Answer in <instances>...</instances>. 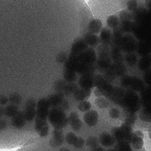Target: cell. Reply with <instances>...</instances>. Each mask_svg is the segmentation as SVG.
Segmentation results:
<instances>
[{
    "label": "cell",
    "instance_id": "44dd1931",
    "mask_svg": "<svg viewBox=\"0 0 151 151\" xmlns=\"http://www.w3.org/2000/svg\"><path fill=\"white\" fill-rule=\"evenodd\" d=\"M18 105L10 104L4 108V114L9 117H12L19 111Z\"/></svg>",
    "mask_w": 151,
    "mask_h": 151
},
{
    "label": "cell",
    "instance_id": "277c9868",
    "mask_svg": "<svg viewBox=\"0 0 151 151\" xmlns=\"http://www.w3.org/2000/svg\"><path fill=\"white\" fill-rule=\"evenodd\" d=\"M35 117L46 119L50 106L47 99L42 98L38 101L36 105Z\"/></svg>",
    "mask_w": 151,
    "mask_h": 151
},
{
    "label": "cell",
    "instance_id": "8d00e7d4",
    "mask_svg": "<svg viewBox=\"0 0 151 151\" xmlns=\"http://www.w3.org/2000/svg\"><path fill=\"white\" fill-rule=\"evenodd\" d=\"M69 106L68 103L66 100L63 99L58 105L55 107L65 111L68 109Z\"/></svg>",
    "mask_w": 151,
    "mask_h": 151
},
{
    "label": "cell",
    "instance_id": "ab89813d",
    "mask_svg": "<svg viewBox=\"0 0 151 151\" xmlns=\"http://www.w3.org/2000/svg\"><path fill=\"white\" fill-rule=\"evenodd\" d=\"M9 101L8 98L4 95H0V105L6 104Z\"/></svg>",
    "mask_w": 151,
    "mask_h": 151
},
{
    "label": "cell",
    "instance_id": "52a82bcc",
    "mask_svg": "<svg viewBox=\"0 0 151 151\" xmlns=\"http://www.w3.org/2000/svg\"><path fill=\"white\" fill-rule=\"evenodd\" d=\"M135 52L140 57L150 54V45L148 40H138Z\"/></svg>",
    "mask_w": 151,
    "mask_h": 151
},
{
    "label": "cell",
    "instance_id": "d6986e66",
    "mask_svg": "<svg viewBox=\"0 0 151 151\" xmlns=\"http://www.w3.org/2000/svg\"><path fill=\"white\" fill-rule=\"evenodd\" d=\"M134 26V21L131 20L120 21L119 25L125 33H132Z\"/></svg>",
    "mask_w": 151,
    "mask_h": 151
},
{
    "label": "cell",
    "instance_id": "74e56055",
    "mask_svg": "<svg viewBox=\"0 0 151 151\" xmlns=\"http://www.w3.org/2000/svg\"><path fill=\"white\" fill-rule=\"evenodd\" d=\"M109 114L111 118L113 119H117L119 116L120 111L117 109L113 108L109 110Z\"/></svg>",
    "mask_w": 151,
    "mask_h": 151
},
{
    "label": "cell",
    "instance_id": "5b68a950",
    "mask_svg": "<svg viewBox=\"0 0 151 151\" xmlns=\"http://www.w3.org/2000/svg\"><path fill=\"white\" fill-rule=\"evenodd\" d=\"M36 105V101L33 98H29L26 101L23 111L27 121H31L35 116Z\"/></svg>",
    "mask_w": 151,
    "mask_h": 151
},
{
    "label": "cell",
    "instance_id": "e0dca14e",
    "mask_svg": "<svg viewBox=\"0 0 151 151\" xmlns=\"http://www.w3.org/2000/svg\"><path fill=\"white\" fill-rule=\"evenodd\" d=\"M144 138L133 133L132 137L130 142L132 147L136 150L141 149L144 144Z\"/></svg>",
    "mask_w": 151,
    "mask_h": 151
},
{
    "label": "cell",
    "instance_id": "3957f363",
    "mask_svg": "<svg viewBox=\"0 0 151 151\" xmlns=\"http://www.w3.org/2000/svg\"><path fill=\"white\" fill-rule=\"evenodd\" d=\"M138 41L132 33H125L121 38L118 46L124 54L135 52Z\"/></svg>",
    "mask_w": 151,
    "mask_h": 151
},
{
    "label": "cell",
    "instance_id": "e575fe53",
    "mask_svg": "<svg viewBox=\"0 0 151 151\" xmlns=\"http://www.w3.org/2000/svg\"><path fill=\"white\" fill-rule=\"evenodd\" d=\"M77 137L74 133L69 132L66 134L65 139L66 142L68 144L73 145Z\"/></svg>",
    "mask_w": 151,
    "mask_h": 151
},
{
    "label": "cell",
    "instance_id": "f907efd6",
    "mask_svg": "<svg viewBox=\"0 0 151 151\" xmlns=\"http://www.w3.org/2000/svg\"></svg>",
    "mask_w": 151,
    "mask_h": 151
},
{
    "label": "cell",
    "instance_id": "bcb514c9",
    "mask_svg": "<svg viewBox=\"0 0 151 151\" xmlns=\"http://www.w3.org/2000/svg\"><path fill=\"white\" fill-rule=\"evenodd\" d=\"M94 94L95 95L98 97H101L100 96H101V93L98 89L97 88L95 89V90H94Z\"/></svg>",
    "mask_w": 151,
    "mask_h": 151
},
{
    "label": "cell",
    "instance_id": "f1b7e54d",
    "mask_svg": "<svg viewBox=\"0 0 151 151\" xmlns=\"http://www.w3.org/2000/svg\"><path fill=\"white\" fill-rule=\"evenodd\" d=\"M116 141L119 142L124 141V134L120 127L114 128L112 131V135Z\"/></svg>",
    "mask_w": 151,
    "mask_h": 151
},
{
    "label": "cell",
    "instance_id": "4dcf8cb0",
    "mask_svg": "<svg viewBox=\"0 0 151 151\" xmlns=\"http://www.w3.org/2000/svg\"><path fill=\"white\" fill-rule=\"evenodd\" d=\"M91 107L90 102L85 100L81 101L78 106L79 110L82 112L87 111L89 110Z\"/></svg>",
    "mask_w": 151,
    "mask_h": 151
},
{
    "label": "cell",
    "instance_id": "4316f807",
    "mask_svg": "<svg viewBox=\"0 0 151 151\" xmlns=\"http://www.w3.org/2000/svg\"><path fill=\"white\" fill-rule=\"evenodd\" d=\"M68 83L65 80L61 79L56 81L54 84V87L57 93L63 95V91Z\"/></svg>",
    "mask_w": 151,
    "mask_h": 151
},
{
    "label": "cell",
    "instance_id": "7dc6e473",
    "mask_svg": "<svg viewBox=\"0 0 151 151\" xmlns=\"http://www.w3.org/2000/svg\"><path fill=\"white\" fill-rule=\"evenodd\" d=\"M4 108L1 106L0 105V117L4 114Z\"/></svg>",
    "mask_w": 151,
    "mask_h": 151
},
{
    "label": "cell",
    "instance_id": "7c38bea8",
    "mask_svg": "<svg viewBox=\"0 0 151 151\" xmlns=\"http://www.w3.org/2000/svg\"><path fill=\"white\" fill-rule=\"evenodd\" d=\"M99 141L103 146L111 147L115 144L116 140L112 135L106 132H104L99 135Z\"/></svg>",
    "mask_w": 151,
    "mask_h": 151
},
{
    "label": "cell",
    "instance_id": "30bf717a",
    "mask_svg": "<svg viewBox=\"0 0 151 151\" xmlns=\"http://www.w3.org/2000/svg\"><path fill=\"white\" fill-rule=\"evenodd\" d=\"M98 114L93 109L89 110L86 112L83 115V119L88 126H93L96 125L98 120Z\"/></svg>",
    "mask_w": 151,
    "mask_h": 151
},
{
    "label": "cell",
    "instance_id": "7bdbcfd3",
    "mask_svg": "<svg viewBox=\"0 0 151 151\" xmlns=\"http://www.w3.org/2000/svg\"><path fill=\"white\" fill-rule=\"evenodd\" d=\"M91 151H105L104 149L101 146H96L92 148Z\"/></svg>",
    "mask_w": 151,
    "mask_h": 151
},
{
    "label": "cell",
    "instance_id": "484cf974",
    "mask_svg": "<svg viewBox=\"0 0 151 151\" xmlns=\"http://www.w3.org/2000/svg\"><path fill=\"white\" fill-rule=\"evenodd\" d=\"M120 21L133 20L132 13L127 9H123L120 11L118 15Z\"/></svg>",
    "mask_w": 151,
    "mask_h": 151
},
{
    "label": "cell",
    "instance_id": "f546056e",
    "mask_svg": "<svg viewBox=\"0 0 151 151\" xmlns=\"http://www.w3.org/2000/svg\"><path fill=\"white\" fill-rule=\"evenodd\" d=\"M94 104L98 107L104 109L108 106L109 102L106 99L101 96L98 97L95 99Z\"/></svg>",
    "mask_w": 151,
    "mask_h": 151
},
{
    "label": "cell",
    "instance_id": "f35d334b",
    "mask_svg": "<svg viewBox=\"0 0 151 151\" xmlns=\"http://www.w3.org/2000/svg\"><path fill=\"white\" fill-rule=\"evenodd\" d=\"M139 117L142 121L146 122H150V116L147 113H141L139 114Z\"/></svg>",
    "mask_w": 151,
    "mask_h": 151
},
{
    "label": "cell",
    "instance_id": "9c48e42d",
    "mask_svg": "<svg viewBox=\"0 0 151 151\" xmlns=\"http://www.w3.org/2000/svg\"><path fill=\"white\" fill-rule=\"evenodd\" d=\"M26 119L24 112L19 110L11 119V124L14 127L17 128H21L25 125Z\"/></svg>",
    "mask_w": 151,
    "mask_h": 151
},
{
    "label": "cell",
    "instance_id": "2e32d148",
    "mask_svg": "<svg viewBox=\"0 0 151 151\" xmlns=\"http://www.w3.org/2000/svg\"><path fill=\"white\" fill-rule=\"evenodd\" d=\"M63 96L61 94L58 93L49 96L47 99L50 106L53 108L57 107L64 99Z\"/></svg>",
    "mask_w": 151,
    "mask_h": 151
},
{
    "label": "cell",
    "instance_id": "c3c4849f",
    "mask_svg": "<svg viewBox=\"0 0 151 151\" xmlns=\"http://www.w3.org/2000/svg\"><path fill=\"white\" fill-rule=\"evenodd\" d=\"M59 151H70V150L68 148L66 147H63L61 148L59 150Z\"/></svg>",
    "mask_w": 151,
    "mask_h": 151
},
{
    "label": "cell",
    "instance_id": "4fadbf2b",
    "mask_svg": "<svg viewBox=\"0 0 151 151\" xmlns=\"http://www.w3.org/2000/svg\"><path fill=\"white\" fill-rule=\"evenodd\" d=\"M110 46V56L111 60L119 62L124 60V54L120 47L112 44Z\"/></svg>",
    "mask_w": 151,
    "mask_h": 151
},
{
    "label": "cell",
    "instance_id": "83f0119b",
    "mask_svg": "<svg viewBox=\"0 0 151 151\" xmlns=\"http://www.w3.org/2000/svg\"><path fill=\"white\" fill-rule=\"evenodd\" d=\"M78 88V86L76 83L68 82L63 91V95L67 96L74 93Z\"/></svg>",
    "mask_w": 151,
    "mask_h": 151
},
{
    "label": "cell",
    "instance_id": "60d3db41",
    "mask_svg": "<svg viewBox=\"0 0 151 151\" xmlns=\"http://www.w3.org/2000/svg\"><path fill=\"white\" fill-rule=\"evenodd\" d=\"M52 136L61 135L63 134V131L62 129H55L52 131Z\"/></svg>",
    "mask_w": 151,
    "mask_h": 151
},
{
    "label": "cell",
    "instance_id": "ba28073f",
    "mask_svg": "<svg viewBox=\"0 0 151 151\" xmlns=\"http://www.w3.org/2000/svg\"><path fill=\"white\" fill-rule=\"evenodd\" d=\"M100 43L110 45L112 43V29L107 27H103L99 34Z\"/></svg>",
    "mask_w": 151,
    "mask_h": 151
},
{
    "label": "cell",
    "instance_id": "8fae6325",
    "mask_svg": "<svg viewBox=\"0 0 151 151\" xmlns=\"http://www.w3.org/2000/svg\"><path fill=\"white\" fill-rule=\"evenodd\" d=\"M68 123L75 131L80 129L82 125V122L79 118L78 114L76 112H72L68 117Z\"/></svg>",
    "mask_w": 151,
    "mask_h": 151
},
{
    "label": "cell",
    "instance_id": "7a4b0ae2",
    "mask_svg": "<svg viewBox=\"0 0 151 151\" xmlns=\"http://www.w3.org/2000/svg\"><path fill=\"white\" fill-rule=\"evenodd\" d=\"M48 117L55 129H62L68 123V117L65 111L57 108H52L49 110Z\"/></svg>",
    "mask_w": 151,
    "mask_h": 151
},
{
    "label": "cell",
    "instance_id": "836d02e7",
    "mask_svg": "<svg viewBox=\"0 0 151 151\" xmlns=\"http://www.w3.org/2000/svg\"><path fill=\"white\" fill-rule=\"evenodd\" d=\"M118 147L117 151H132L128 143L124 141L119 142Z\"/></svg>",
    "mask_w": 151,
    "mask_h": 151
},
{
    "label": "cell",
    "instance_id": "d590c367",
    "mask_svg": "<svg viewBox=\"0 0 151 151\" xmlns=\"http://www.w3.org/2000/svg\"><path fill=\"white\" fill-rule=\"evenodd\" d=\"M84 143V139L81 137H77L73 145L76 148L80 149L83 147Z\"/></svg>",
    "mask_w": 151,
    "mask_h": 151
},
{
    "label": "cell",
    "instance_id": "5bb4252c",
    "mask_svg": "<svg viewBox=\"0 0 151 151\" xmlns=\"http://www.w3.org/2000/svg\"><path fill=\"white\" fill-rule=\"evenodd\" d=\"M103 27L102 20L95 17L90 21L88 25V30L90 32L98 35Z\"/></svg>",
    "mask_w": 151,
    "mask_h": 151
},
{
    "label": "cell",
    "instance_id": "cb8c5ba5",
    "mask_svg": "<svg viewBox=\"0 0 151 151\" xmlns=\"http://www.w3.org/2000/svg\"><path fill=\"white\" fill-rule=\"evenodd\" d=\"M8 101L10 104L18 105L21 103L22 98L21 95L17 92L11 93L9 96Z\"/></svg>",
    "mask_w": 151,
    "mask_h": 151
},
{
    "label": "cell",
    "instance_id": "603a6c76",
    "mask_svg": "<svg viewBox=\"0 0 151 151\" xmlns=\"http://www.w3.org/2000/svg\"><path fill=\"white\" fill-rule=\"evenodd\" d=\"M64 139L63 134L52 136L50 139V145L52 147H56L60 145L63 143Z\"/></svg>",
    "mask_w": 151,
    "mask_h": 151
},
{
    "label": "cell",
    "instance_id": "d4e9b609",
    "mask_svg": "<svg viewBox=\"0 0 151 151\" xmlns=\"http://www.w3.org/2000/svg\"><path fill=\"white\" fill-rule=\"evenodd\" d=\"M63 76L66 81L69 83H72L76 79V72L65 68L63 72Z\"/></svg>",
    "mask_w": 151,
    "mask_h": 151
},
{
    "label": "cell",
    "instance_id": "ac0fdd59",
    "mask_svg": "<svg viewBox=\"0 0 151 151\" xmlns=\"http://www.w3.org/2000/svg\"><path fill=\"white\" fill-rule=\"evenodd\" d=\"M86 35L87 42L91 47L96 48L100 43L98 35L89 32Z\"/></svg>",
    "mask_w": 151,
    "mask_h": 151
},
{
    "label": "cell",
    "instance_id": "d6a6232c",
    "mask_svg": "<svg viewBox=\"0 0 151 151\" xmlns=\"http://www.w3.org/2000/svg\"><path fill=\"white\" fill-rule=\"evenodd\" d=\"M98 143V140L95 136H90L88 137L86 141V145L92 148L97 145Z\"/></svg>",
    "mask_w": 151,
    "mask_h": 151
},
{
    "label": "cell",
    "instance_id": "ee69618b",
    "mask_svg": "<svg viewBox=\"0 0 151 151\" xmlns=\"http://www.w3.org/2000/svg\"><path fill=\"white\" fill-rule=\"evenodd\" d=\"M134 133L137 135L144 138V133L141 130H137L134 132Z\"/></svg>",
    "mask_w": 151,
    "mask_h": 151
},
{
    "label": "cell",
    "instance_id": "7402d4cb",
    "mask_svg": "<svg viewBox=\"0 0 151 151\" xmlns=\"http://www.w3.org/2000/svg\"><path fill=\"white\" fill-rule=\"evenodd\" d=\"M138 55L135 52L124 54V60L130 65H135L138 60Z\"/></svg>",
    "mask_w": 151,
    "mask_h": 151
},
{
    "label": "cell",
    "instance_id": "ffe728a7",
    "mask_svg": "<svg viewBox=\"0 0 151 151\" xmlns=\"http://www.w3.org/2000/svg\"><path fill=\"white\" fill-rule=\"evenodd\" d=\"M89 93V89L78 88L73 93L74 97L76 101H82L88 96Z\"/></svg>",
    "mask_w": 151,
    "mask_h": 151
},
{
    "label": "cell",
    "instance_id": "8992f818",
    "mask_svg": "<svg viewBox=\"0 0 151 151\" xmlns=\"http://www.w3.org/2000/svg\"><path fill=\"white\" fill-rule=\"evenodd\" d=\"M35 129L38 134L41 137L47 136L49 131V125L47 120L35 117Z\"/></svg>",
    "mask_w": 151,
    "mask_h": 151
},
{
    "label": "cell",
    "instance_id": "681fc988",
    "mask_svg": "<svg viewBox=\"0 0 151 151\" xmlns=\"http://www.w3.org/2000/svg\"><path fill=\"white\" fill-rule=\"evenodd\" d=\"M107 151H115L114 149H108V150H107Z\"/></svg>",
    "mask_w": 151,
    "mask_h": 151
},
{
    "label": "cell",
    "instance_id": "6da1fadb",
    "mask_svg": "<svg viewBox=\"0 0 151 151\" xmlns=\"http://www.w3.org/2000/svg\"><path fill=\"white\" fill-rule=\"evenodd\" d=\"M95 18L102 19L122 10V4L117 1H92L90 2Z\"/></svg>",
    "mask_w": 151,
    "mask_h": 151
},
{
    "label": "cell",
    "instance_id": "9a60e30c",
    "mask_svg": "<svg viewBox=\"0 0 151 151\" xmlns=\"http://www.w3.org/2000/svg\"><path fill=\"white\" fill-rule=\"evenodd\" d=\"M106 26L112 29L119 25L120 21L118 15L115 14L109 15L106 18Z\"/></svg>",
    "mask_w": 151,
    "mask_h": 151
},
{
    "label": "cell",
    "instance_id": "b9f144b4",
    "mask_svg": "<svg viewBox=\"0 0 151 151\" xmlns=\"http://www.w3.org/2000/svg\"><path fill=\"white\" fill-rule=\"evenodd\" d=\"M7 123L4 119H0V129H3L6 127Z\"/></svg>",
    "mask_w": 151,
    "mask_h": 151
},
{
    "label": "cell",
    "instance_id": "f6af8a7d",
    "mask_svg": "<svg viewBox=\"0 0 151 151\" xmlns=\"http://www.w3.org/2000/svg\"><path fill=\"white\" fill-rule=\"evenodd\" d=\"M151 0H146L145 2V7L148 10L150 9V7Z\"/></svg>",
    "mask_w": 151,
    "mask_h": 151
},
{
    "label": "cell",
    "instance_id": "1f68e13d",
    "mask_svg": "<svg viewBox=\"0 0 151 151\" xmlns=\"http://www.w3.org/2000/svg\"><path fill=\"white\" fill-rule=\"evenodd\" d=\"M127 9L132 12L139 6L138 3L136 0H129L126 3Z\"/></svg>",
    "mask_w": 151,
    "mask_h": 151
}]
</instances>
